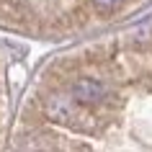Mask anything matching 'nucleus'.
Wrapping results in <instances>:
<instances>
[{
  "instance_id": "f257e3e1",
  "label": "nucleus",
  "mask_w": 152,
  "mask_h": 152,
  "mask_svg": "<svg viewBox=\"0 0 152 152\" xmlns=\"http://www.w3.org/2000/svg\"><path fill=\"white\" fill-rule=\"evenodd\" d=\"M44 113L52 121L64 124V126H70V129H77V132H93V126H96L93 116L70 93H52L44 101Z\"/></svg>"
},
{
  "instance_id": "f03ea898",
  "label": "nucleus",
  "mask_w": 152,
  "mask_h": 152,
  "mask_svg": "<svg viewBox=\"0 0 152 152\" xmlns=\"http://www.w3.org/2000/svg\"><path fill=\"white\" fill-rule=\"evenodd\" d=\"M70 96L83 106H96L108 96V88L96 77H77L70 88Z\"/></svg>"
},
{
  "instance_id": "7ed1b4c3",
  "label": "nucleus",
  "mask_w": 152,
  "mask_h": 152,
  "mask_svg": "<svg viewBox=\"0 0 152 152\" xmlns=\"http://www.w3.org/2000/svg\"><path fill=\"white\" fill-rule=\"evenodd\" d=\"M90 3H93L101 13H113V10L121 8V3H124V0H90Z\"/></svg>"
}]
</instances>
